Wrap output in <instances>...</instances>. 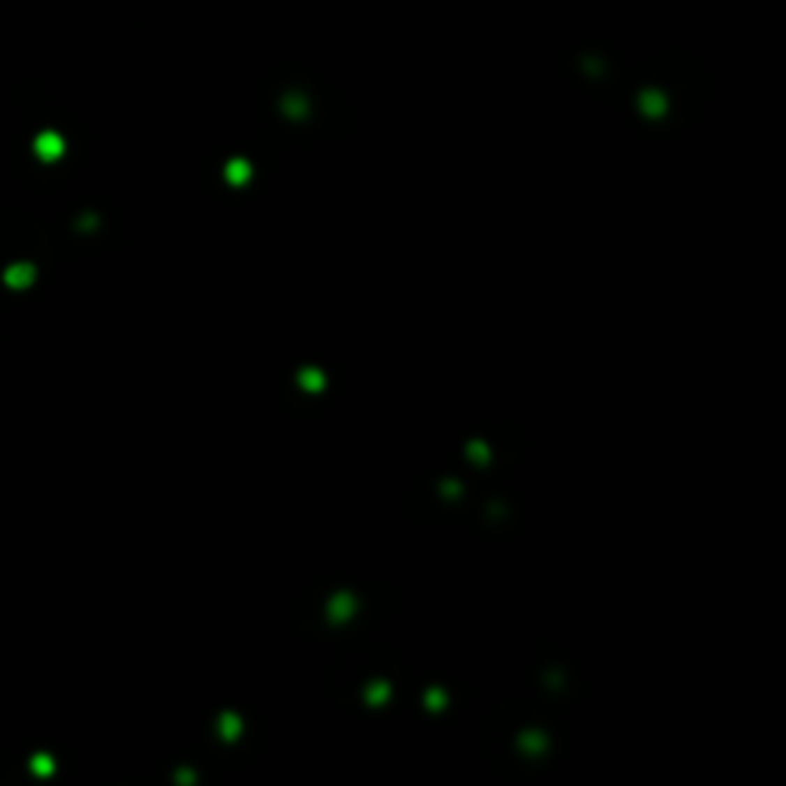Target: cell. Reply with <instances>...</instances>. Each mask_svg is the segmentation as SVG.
<instances>
[{"mask_svg":"<svg viewBox=\"0 0 786 786\" xmlns=\"http://www.w3.org/2000/svg\"><path fill=\"white\" fill-rule=\"evenodd\" d=\"M34 151H37V157H40V160L52 163V160L61 157L65 142H61V135H56V133H40V135H37V142H34Z\"/></svg>","mask_w":786,"mask_h":786,"instance_id":"obj_1","label":"cell"},{"mask_svg":"<svg viewBox=\"0 0 786 786\" xmlns=\"http://www.w3.org/2000/svg\"><path fill=\"white\" fill-rule=\"evenodd\" d=\"M34 276H37V271L31 265H25V261H19V265H10L3 271V283L10 289H28L31 283H34Z\"/></svg>","mask_w":786,"mask_h":786,"instance_id":"obj_2","label":"cell"},{"mask_svg":"<svg viewBox=\"0 0 786 786\" xmlns=\"http://www.w3.org/2000/svg\"><path fill=\"white\" fill-rule=\"evenodd\" d=\"M31 768H34L37 774H50L52 771V762L46 756H34V759H31Z\"/></svg>","mask_w":786,"mask_h":786,"instance_id":"obj_3","label":"cell"}]
</instances>
